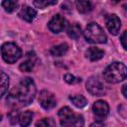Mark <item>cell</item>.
Masks as SVG:
<instances>
[{
  "instance_id": "cell-1",
  "label": "cell",
  "mask_w": 127,
  "mask_h": 127,
  "mask_svg": "<svg viewBox=\"0 0 127 127\" xmlns=\"http://www.w3.org/2000/svg\"><path fill=\"white\" fill-rule=\"evenodd\" d=\"M37 89L34 80L31 77H24L15 85L6 97L7 105L11 108H22L29 105L35 98Z\"/></svg>"
},
{
  "instance_id": "cell-2",
  "label": "cell",
  "mask_w": 127,
  "mask_h": 127,
  "mask_svg": "<svg viewBox=\"0 0 127 127\" xmlns=\"http://www.w3.org/2000/svg\"><path fill=\"white\" fill-rule=\"evenodd\" d=\"M127 68L124 64L114 62L103 71L104 79L109 83H118L126 78Z\"/></svg>"
},
{
  "instance_id": "cell-3",
  "label": "cell",
  "mask_w": 127,
  "mask_h": 127,
  "mask_svg": "<svg viewBox=\"0 0 127 127\" xmlns=\"http://www.w3.org/2000/svg\"><path fill=\"white\" fill-rule=\"evenodd\" d=\"M59 117L61 125L64 127H79L83 126V117L79 114H75L69 107L64 106L59 110Z\"/></svg>"
},
{
  "instance_id": "cell-4",
  "label": "cell",
  "mask_w": 127,
  "mask_h": 127,
  "mask_svg": "<svg viewBox=\"0 0 127 127\" xmlns=\"http://www.w3.org/2000/svg\"><path fill=\"white\" fill-rule=\"evenodd\" d=\"M83 35L86 42L90 44H103L107 41V37L103 29L96 23L88 24L85 31L83 32Z\"/></svg>"
},
{
  "instance_id": "cell-5",
  "label": "cell",
  "mask_w": 127,
  "mask_h": 127,
  "mask_svg": "<svg viewBox=\"0 0 127 127\" xmlns=\"http://www.w3.org/2000/svg\"><path fill=\"white\" fill-rule=\"evenodd\" d=\"M1 55L6 63L14 64L21 58L22 51L15 43H5L1 47Z\"/></svg>"
},
{
  "instance_id": "cell-6",
  "label": "cell",
  "mask_w": 127,
  "mask_h": 127,
  "mask_svg": "<svg viewBox=\"0 0 127 127\" xmlns=\"http://www.w3.org/2000/svg\"><path fill=\"white\" fill-rule=\"evenodd\" d=\"M86 90L94 96H102L105 94V86L97 76H91L86 81Z\"/></svg>"
},
{
  "instance_id": "cell-7",
  "label": "cell",
  "mask_w": 127,
  "mask_h": 127,
  "mask_svg": "<svg viewBox=\"0 0 127 127\" xmlns=\"http://www.w3.org/2000/svg\"><path fill=\"white\" fill-rule=\"evenodd\" d=\"M92 112L97 121L103 120L109 113V105L104 100H97L92 105Z\"/></svg>"
},
{
  "instance_id": "cell-8",
  "label": "cell",
  "mask_w": 127,
  "mask_h": 127,
  "mask_svg": "<svg viewBox=\"0 0 127 127\" xmlns=\"http://www.w3.org/2000/svg\"><path fill=\"white\" fill-rule=\"evenodd\" d=\"M39 102H40L41 106L46 110L53 109L57 105V100H56L55 95L48 90L41 91V93L39 95Z\"/></svg>"
},
{
  "instance_id": "cell-9",
  "label": "cell",
  "mask_w": 127,
  "mask_h": 127,
  "mask_svg": "<svg viewBox=\"0 0 127 127\" xmlns=\"http://www.w3.org/2000/svg\"><path fill=\"white\" fill-rule=\"evenodd\" d=\"M67 26V22L66 20L60 14L55 15L49 22L48 27L49 29L53 32V33H60L62 31H64L65 29V27Z\"/></svg>"
},
{
  "instance_id": "cell-10",
  "label": "cell",
  "mask_w": 127,
  "mask_h": 127,
  "mask_svg": "<svg viewBox=\"0 0 127 127\" xmlns=\"http://www.w3.org/2000/svg\"><path fill=\"white\" fill-rule=\"evenodd\" d=\"M105 26L110 34L117 35L121 27V21L115 14H110L105 18Z\"/></svg>"
},
{
  "instance_id": "cell-11",
  "label": "cell",
  "mask_w": 127,
  "mask_h": 127,
  "mask_svg": "<svg viewBox=\"0 0 127 127\" xmlns=\"http://www.w3.org/2000/svg\"><path fill=\"white\" fill-rule=\"evenodd\" d=\"M36 55L34 52H30L27 54V60L24 61L20 65H19V68L20 70H22L23 72H30L33 70L34 66H35V64H36Z\"/></svg>"
},
{
  "instance_id": "cell-12",
  "label": "cell",
  "mask_w": 127,
  "mask_h": 127,
  "mask_svg": "<svg viewBox=\"0 0 127 127\" xmlns=\"http://www.w3.org/2000/svg\"><path fill=\"white\" fill-rule=\"evenodd\" d=\"M18 15L21 19H23L27 22H32L37 16V11L29 6H23Z\"/></svg>"
},
{
  "instance_id": "cell-13",
  "label": "cell",
  "mask_w": 127,
  "mask_h": 127,
  "mask_svg": "<svg viewBox=\"0 0 127 127\" xmlns=\"http://www.w3.org/2000/svg\"><path fill=\"white\" fill-rule=\"evenodd\" d=\"M85 56L88 60H90L91 62H95V61H99L100 59L103 58L104 56V52L102 50H100L99 48H96V47H90L86 53H85Z\"/></svg>"
},
{
  "instance_id": "cell-14",
  "label": "cell",
  "mask_w": 127,
  "mask_h": 127,
  "mask_svg": "<svg viewBox=\"0 0 127 127\" xmlns=\"http://www.w3.org/2000/svg\"><path fill=\"white\" fill-rule=\"evenodd\" d=\"M75 6L79 13L86 14L91 11L92 6L88 0H75Z\"/></svg>"
},
{
  "instance_id": "cell-15",
  "label": "cell",
  "mask_w": 127,
  "mask_h": 127,
  "mask_svg": "<svg viewBox=\"0 0 127 127\" xmlns=\"http://www.w3.org/2000/svg\"><path fill=\"white\" fill-rule=\"evenodd\" d=\"M67 50H68V46L65 43H63V44H59L57 46H54L51 49L50 53L54 57H62L67 52Z\"/></svg>"
},
{
  "instance_id": "cell-16",
  "label": "cell",
  "mask_w": 127,
  "mask_h": 127,
  "mask_svg": "<svg viewBox=\"0 0 127 127\" xmlns=\"http://www.w3.org/2000/svg\"><path fill=\"white\" fill-rule=\"evenodd\" d=\"M8 86H9V76L5 72L0 71V99L7 91Z\"/></svg>"
},
{
  "instance_id": "cell-17",
  "label": "cell",
  "mask_w": 127,
  "mask_h": 127,
  "mask_svg": "<svg viewBox=\"0 0 127 127\" xmlns=\"http://www.w3.org/2000/svg\"><path fill=\"white\" fill-rule=\"evenodd\" d=\"M81 35V28L78 24L74 23L67 28V36L73 40H76Z\"/></svg>"
},
{
  "instance_id": "cell-18",
  "label": "cell",
  "mask_w": 127,
  "mask_h": 127,
  "mask_svg": "<svg viewBox=\"0 0 127 127\" xmlns=\"http://www.w3.org/2000/svg\"><path fill=\"white\" fill-rule=\"evenodd\" d=\"M32 119H33V112L28 110V111H25L23 113L20 114L19 116V122H20V125L21 126H29L30 123L32 122Z\"/></svg>"
},
{
  "instance_id": "cell-19",
  "label": "cell",
  "mask_w": 127,
  "mask_h": 127,
  "mask_svg": "<svg viewBox=\"0 0 127 127\" xmlns=\"http://www.w3.org/2000/svg\"><path fill=\"white\" fill-rule=\"evenodd\" d=\"M69 100L72 102V104L78 108H82L87 104V99L82 95H72L69 96Z\"/></svg>"
},
{
  "instance_id": "cell-20",
  "label": "cell",
  "mask_w": 127,
  "mask_h": 127,
  "mask_svg": "<svg viewBox=\"0 0 127 127\" xmlns=\"http://www.w3.org/2000/svg\"><path fill=\"white\" fill-rule=\"evenodd\" d=\"M1 5L4 8V10L8 13H13L18 8L17 0H3Z\"/></svg>"
},
{
  "instance_id": "cell-21",
  "label": "cell",
  "mask_w": 127,
  "mask_h": 127,
  "mask_svg": "<svg viewBox=\"0 0 127 127\" xmlns=\"http://www.w3.org/2000/svg\"><path fill=\"white\" fill-rule=\"evenodd\" d=\"M34 5L38 8H46L50 5H54L57 3V0H33Z\"/></svg>"
},
{
  "instance_id": "cell-22",
  "label": "cell",
  "mask_w": 127,
  "mask_h": 127,
  "mask_svg": "<svg viewBox=\"0 0 127 127\" xmlns=\"http://www.w3.org/2000/svg\"><path fill=\"white\" fill-rule=\"evenodd\" d=\"M19 116H20V113H19L17 110L11 111V112L8 114V117H9V119H10L11 124H16V123L19 121Z\"/></svg>"
},
{
  "instance_id": "cell-23",
  "label": "cell",
  "mask_w": 127,
  "mask_h": 127,
  "mask_svg": "<svg viewBox=\"0 0 127 127\" xmlns=\"http://www.w3.org/2000/svg\"><path fill=\"white\" fill-rule=\"evenodd\" d=\"M56 123L50 118H43L36 123V126H55Z\"/></svg>"
},
{
  "instance_id": "cell-24",
  "label": "cell",
  "mask_w": 127,
  "mask_h": 127,
  "mask_svg": "<svg viewBox=\"0 0 127 127\" xmlns=\"http://www.w3.org/2000/svg\"><path fill=\"white\" fill-rule=\"evenodd\" d=\"M64 80L67 83H69V84H73V83H77V82H80L81 81L80 78H76L74 75H72L70 73H67V74L64 75Z\"/></svg>"
},
{
  "instance_id": "cell-25",
  "label": "cell",
  "mask_w": 127,
  "mask_h": 127,
  "mask_svg": "<svg viewBox=\"0 0 127 127\" xmlns=\"http://www.w3.org/2000/svg\"><path fill=\"white\" fill-rule=\"evenodd\" d=\"M126 36H127V31H124L121 38H120V41H121V44H122V47L124 50L127 49V46H126Z\"/></svg>"
},
{
  "instance_id": "cell-26",
  "label": "cell",
  "mask_w": 127,
  "mask_h": 127,
  "mask_svg": "<svg viewBox=\"0 0 127 127\" xmlns=\"http://www.w3.org/2000/svg\"><path fill=\"white\" fill-rule=\"evenodd\" d=\"M126 87H127V84H124L122 86V93H123V96L126 98L127 97V93H126Z\"/></svg>"
},
{
  "instance_id": "cell-27",
  "label": "cell",
  "mask_w": 127,
  "mask_h": 127,
  "mask_svg": "<svg viewBox=\"0 0 127 127\" xmlns=\"http://www.w3.org/2000/svg\"><path fill=\"white\" fill-rule=\"evenodd\" d=\"M90 126H104V124L103 123H98V122H94V123H92Z\"/></svg>"
},
{
  "instance_id": "cell-28",
  "label": "cell",
  "mask_w": 127,
  "mask_h": 127,
  "mask_svg": "<svg viewBox=\"0 0 127 127\" xmlns=\"http://www.w3.org/2000/svg\"><path fill=\"white\" fill-rule=\"evenodd\" d=\"M1 119H2V114L0 113V121H1Z\"/></svg>"
},
{
  "instance_id": "cell-29",
  "label": "cell",
  "mask_w": 127,
  "mask_h": 127,
  "mask_svg": "<svg viewBox=\"0 0 127 127\" xmlns=\"http://www.w3.org/2000/svg\"><path fill=\"white\" fill-rule=\"evenodd\" d=\"M113 1H115V2H118V1H120V0H113Z\"/></svg>"
}]
</instances>
